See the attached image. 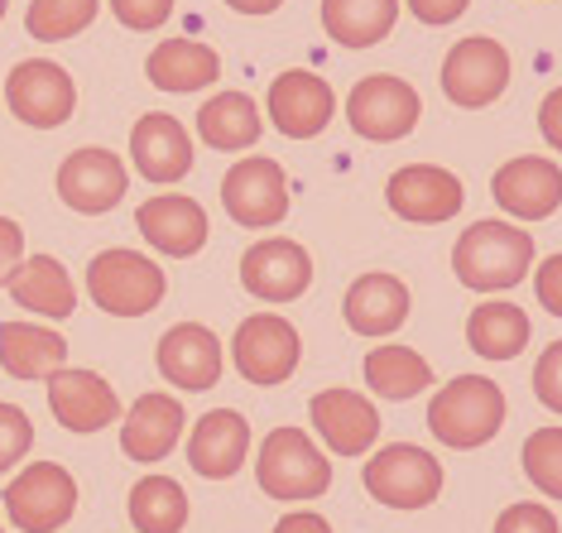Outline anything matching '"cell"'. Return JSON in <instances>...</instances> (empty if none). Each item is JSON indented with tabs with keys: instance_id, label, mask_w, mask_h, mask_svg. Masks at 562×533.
Instances as JSON below:
<instances>
[{
	"instance_id": "6da1fadb",
	"label": "cell",
	"mask_w": 562,
	"mask_h": 533,
	"mask_svg": "<svg viewBox=\"0 0 562 533\" xmlns=\"http://www.w3.org/2000/svg\"><path fill=\"white\" fill-rule=\"evenodd\" d=\"M533 264V236L524 226H505V222H476L457 236L452 250V270L467 288L476 294H501L515 288L524 270Z\"/></svg>"
},
{
	"instance_id": "7a4b0ae2",
	"label": "cell",
	"mask_w": 562,
	"mask_h": 533,
	"mask_svg": "<svg viewBox=\"0 0 562 533\" xmlns=\"http://www.w3.org/2000/svg\"><path fill=\"white\" fill-rule=\"evenodd\" d=\"M505 423V395L495 379L481 375H457L447 389H438L428 404V428L432 438L447 442L457 452H471L481 442H491Z\"/></svg>"
},
{
	"instance_id": "3957f363",
	"label": "cell",
	"mask_w": 562,
	"mask_h": 533,
	"mask_svg": "<svg viewBox=\"0 0 562 533\" xmlns=\"http://www.w3.org/2000/svg\"><path fill=\"white\" fill-rule=\"evenodd\" d=\"M87 294L111 317H145L164 298V270L139 250H101L87 264Z\"/></svg>"
},
{
	"instance_id": "277c9868",
	"label": "cell",
	"mask_w": 562,
	"mask_h": 533,
	"mask_svg": "<svg viewBox=\"0 0 562 533\" xmlns=\"http://www.w3.org/2000/svg\"><path fill=\"white\" fill-rule=\"evenodd\" d=\"M255 476H260V490L270 500H317L331 486V466L327 456L313 447L308 433L299 428H274L260 447V462H255Z\"/></svg>"
},
{
	"instance_id": "5b68a950",
	"label": "cell",
	"mask_w": 562,
	"mask_h": 533,
	"mask_svg": "<svg viewBox=\"0 0 562 533\" xmlns=\"http://www.w3.org/2000/svg\"><path fill=\"white\" fill-rule=\"evenodd\" d=\"M78 510V480L58 462H34L5 486V514L24 533H54Z\"/></svg>"
},
{
	"instance_id": "8992f818",
	"label": "cell",
	"mask_w": 562,
	"mask_h": 533,
	"mask_svg": "<svg viewBox=\"0 0 562 533\" xmlns=\"http://www.w3.org/2000/svg\"><path fill=\"white\" fill-rule=\"evenodd\" d=\"M361 480L380 504H390V510H424V504H432L442 490V466H438V456H428L424 447L394 442V447H385L380 456H370Z\"/></svg>"
},
{
	"instance_id": "52a82bcc",
	"label": "cell",
	"mask_w": 562,
	"mask_h": 533,
	"mask_svg": "<svg viewBox=\"0 0 562 533\" xmlns=\"http://www.w3.org/2000/svg\"><path fill=\"white\" fill-rule=\"evenodd\" d=\"M418 92L404 78H366L351 87L347 97V121L361 139H375V145H390V139H404L418 125Z\"/></svg>"
},
{
	"instance_id": "ba28073f",
	"label": "cell",
	"mask_w": 562,
	"mask_h": 533,
	"mask_svg": "<svg viewBox=\"0 0 562 533\" xmlns=\"http://www.w3.org/2000/svg\"><path fill=\"white\" fill-rule=\"evenodd\" d=\"M236 371L250 379V385H279V379L293 375L303 355V341L293 332L289 317L279 313H255L236 327Z\"/></svg>"
},
{
	"instance_id": "9c48e42d",
	"label": "cell",
	"mask_w": 562,
	"mask_h": 533,
	"mask_svg": "<svg viewBox=\"0 0 562 533\" xmlns=\"http://www.w3.org/2000/svg\"><path fill=\"white\" fill-rule=\"evenodd\" d=\"M505 82H509V54H505V44L485 39V34L462 39L442 63V92L447 101H457L467 111L491 106L505 92Z\"/></svg>"
},
{
	"instance_id": "30bf717a",
	"label": "cell",
	"mask_w": 562,
	"mask_h": 533,
	"mask_svg": "<svg viewBox=\"0 0 562 533\" xmlns=\"http://www.w3.org/2000/svg\"><path fill=\"white\" fill-rule=\"evenodd\" d=\"M5 101L24 125L54 131V125H63L72 116V106H78V87H72V78L58 68V63L30 58L5 78Z\"/></svg>"
},
{
	"instance_id": "8fae6325",
	"label": "cell",
	"mask_w": 562,
	"mask_h": 533,
	"mask_svg": "<svg viewBox=\"0 0 562 533\" xmlns=\"http://www.w3.org/2000/svg\"><path fill=\"white\" fill-rule=\"evenodd\" d=\"M222 202L236 226H279L289 212V183L274 159L255 155L240 159L232 173L222 178Z\"/></svg>"
},
{
	"instance_id": "7c38bea8",
	"label": "cell",
	"mask_w": 562,
	"mask_h": 533,
	"mask_svg": "<svg viewBox=\"0 0 562 533\" xmlns=\"http://www.w3.org/2000/svg\"><path fill=\"white\" fill-rule=\"evenodd\" d=\"M240 284L260 303H289L313 284V260L299 240H284V236L255 240L240 256Z\"/></svg>"
},
{
	"instance_id": "4fadbf2b",
	"label": "cell",
	"mask_w": 562,
	"mask_h": 533,
	"mask_svg": "<svg viewBox=\"0 0 562 533\" xmlns=\"http://www.w3.org/2000/svg\"><path fill=\"white\" fill-rule=\"evenodd\" d=\"M491 193L495 202L519 222H543L558 212L562 202V169L543 155H524V159H509L495 169L491 178Z\"/></svg>"
},
{
	"instance_id": "5bb4252c",
	"label": "cell",
	"mask_w": 562,
	"mask_h": 533,
	"mask_svg": "<svg viewBox=\"0 0 562 533\" xmlns=\"http://www.w3.org/2000/svg\"><path fill=\"white\" fill-rule=\"evenodd\" d=\"M48 385V409L68 433H101L106 423L121 418V399L97 371H54L44 379Z\"/></svg>"
},
{
	"instance_id": "9a60e30c",
	"label": "cell",
	"mask_w": 562,
	"mask_h": 533,
	"mask_svg": "<svg viewBox=\"0 0 562 533\" xmlns=\"http://www.w3.org/2000/svg\"><path fill=\"white\" fill-rule=\"evenodd\" d=\"M385 197L394 217L418 222V226L447 222L462 212V183H457V173L438 169V163H408V169H400L390 178Z\"/></svg>"
},
{
	"instance_id": "2e32d148",
	"label": "cell",
	"mask_w": 562,
	"mask_h": 533,
	"mask_svg": "<svg viewBox=\"0 0 562 533\" xmlns=\"http://www.w3.org/2000/svg\"><path fill=\"white\" fill-rule=\"evenodd\" d=\"M58 197L68 202L82 217H97V212H111L125 197V163L111 155V149L87 145L78 155L63 159L58 169Z\"/></svg>"
},
{
	"instance_id": "e0dca14e",
	"label": "cell",
	"mask_w": 562,
	"mask_h": 533,
	"mask_svg": "<svg viewBox=\"0 0 562 533\" xmlns=\"http://www.w3.org/2000/svg\"><path fill=\"white\" fill-rule=\"evenodd\" d=\"M331 111H337V97H331V87L317 78V72L293 68V72H279L274 87H270V121L289 139L323 135Z\"/></svg>"
},
{
	"instance_id": "ac0fdd59",
	"label": "cell",
	"mask_w": 562,
	"mask_h": 533,
	"mask_svg": "<svg viewBox=\"0 0 562 533\" xmlns=\"http://www.w3.org/2000/svg\"><path fill=\"white\" fill-rule=\"evenodd\" d=\"M135 226L159 256L183 260V256H198V250L207 246V212H202V202L183 197V193L149 197L145 207L135 212Z\"/></svg>"
},
{
	"instance_id": "d6986e66",
	"label": "cell",
	"mask_w": 562,
	"mask_h": 533,
	"mask_svg": "<svg viewBox=\"0 0 562 533\" xmlns=\"http://www.w3.org/2000/svg\"><path fill=\"white\" fill-rule=\"evenodd\" d=\"M159 375L178 389H212L222 379V341L202 322H178L159 337Z\"/></svg>"
},
{
	"instance_id": "ffe728a7",
	"label": "cell",
	"mask_w": 562,
	"mask_h": 533,
	"mask_svg": "<svg viewBox=\"0 0 562 533\" xmlns=\"http://www.w3.org/2000/svg\"><path fill=\"white\" fill-rule=\"evenodd\" d=\"M313 428L337 456H361L380 438V413L356 389H323L313 395Z\"/></svg>"
},
{
	"instance_id": "44dd1931",
	"label": "cell",
	"mask_w": 562,
	"mask_h": 533,
	"mask_svg": "<svg viewBox=\"0 0 562 533\" xmlns=\"http://www.w3.org/2000/svg\"><path fill=\"white\" fill-rule=\"evenodd\" d=\"M131 159L139 178H149V183H178V178L193 169V145H188V131L173 116L149 111L131 131Z\"/></svg>"
},
{
	"instance_id": "7402d4cb",
	"label": "cell",
	"mask_w": 562,
	"mask_h": 533,
	"mask_svg": "<svg viewBox=\"0 0 562 533\" xmlns=\"http://www.w3.org/2000/svg\"><path fill=\"white\" fill-rule=\"evenodd\" d=\"M246 452H250V423L236 409H212L188 438V462L207 480L236 476L246 466Z\"/></svg>"
},
{
	"instance_id": "603a6c76",
	"label": "cell",
	"mask_w": 562,
	"mask_h": 533,
	"mask_svg": "<svg viewBox=\"0 0 562 533\" xmlns=\"http://www.w3.org/2000/svg\"><path fill=\"white\" fill-rule=\"evenodd\" d=\"M183 404L173 395H139L121 423V452L135 462H164L183 433Z\"/></svg>"
},
{
	"instance_id": "cb8c5ba5",
	"label": "cell",
	"mask_w": 562,
	"mask_h": 533,
	"mask_svg": "<svg viewBox=\"0 0 562 533\" xmlns=\"http://www.w3.org/2000/svg\"><path fill=\"white\" fill-rule=\"evenodd\" d=\"M341 313H347L351 332H361V337H390V332H400L404 317H408V288H404V279H394V274H361L347 288V303H341Z\"/></svg>"
},
{
	"instance_id": "d4e9b609",
	"label": "cell",
	"mask_w": 562,
	"mask_h": 533,
	"mask_svg": "<svg viewBox=\"0 0 562 533\" xmlns=\"http://www.w3.org/2000/svg\"><path fill=\"white\" fill-rule=\"evenodd\" d=\"M68 361V341L48 327L30 322H0V365L15 379H48Z\"/></svg>"
},
{
	"instance_id": "484cf974",
	"label": "cell",
	"mask_w": 562,
	"mask_h": 533,
	"mask_svg": "<svg viewBox=\"0 0 562 533\" xmlns=\"http://www.w3.org/2000/svg\"><path fill=\"white\" fill-rule=\"evenodd\" d=\"M149 82L159 92H198V87L216 82L222 63H216V48L198 44V39H164L145 63Z\"/></svg>"
},
{
	"instance_id": "4316f807",
	"label": "cell",
	"mask_w": 562,
	"mask_h": 533,
	"mask_svg": "<svg viewBox=\"0 0 562 533\" xmlns=\"http://www.w3.org/2000/svg\"><path fill=\"white\" fill-rule=\"evenodd\" d=\"M10 298L20 308H34L44 317H68L78 308V294H72V279L54 256H34L24 260L15 274H10Z\"/></svg>"
},
{
	"instance_id": "83f0119b",
	"label": "cell",
	"mask_w": 562,
	"mask_h": 533,
	"mask_svg": "<svg viewBox=\"0 0 562 533\" xmlns=\"http://www.w3.org/2000/svg\"><path fill=\"white\" fill-rule=\"evenodd\" d=\"M400 20V0H323V24L341 48L380 44Z\"/></svg>"
},
{
	"instance_id": "f1b7e54d",
	"label": "cell",
	"mask_w": 562,
	"mask_h": 533,
	"mask_svg": "<svg viewBox=\"0 0 562 533\" xmlns=\"http://www.w3.org/2000/svg\"><path fill=\"white\" fill-rule=\"evenodd\" d=\"M260 111H255L250 97L240 92H216L207 106L198 111V135L207 139L212 149H226V155H236V149H250L255 139H260Z\"/></svg>"
},
{
	"instance_id": "f546056e",
	"label": "cell",
	"mask_w": 562,
	"mask_h": 533,
	"mask_svg": "<svg viewBox=\"0 0 562 533\" xmlns=\"http://www.w3.org/2000/svg\"><path fill=\"white\" fill-rule=\"evenodd\" d=\"M467 341L485 361H509V355H519L524 341H529V317H524V308H515V303H481V308L467 317Z\"/></svg>"
},
{
	"instance_id": "4dcf8cb0",
	"label": "cell",
	"mask_w": 562,
	"mask_h": 533,
	"mask_svg": "<svg viewBox=\"0 0 562 533\" xmlns=\"http://www.w3.org/2000/svg\"><path fill=\"white\" fill-rule=\"evenodd\" d=\"M366 379H370V389H375L380 399H414V395H424V389L432 385V371H428V361L418 351H408V347H375L366 355Z\"/></svg>"
},
{
	"instance_id": "1f68e13d",
	"label": "cell",
	"mask_w": 562,
	"mask_h": 533,
	"mask_svg": "<svg viewBox=\"0 0 562 533\" xmlns=\"http://www.w3.org/2000/svg\"><path fill=\"white\" fill-rule=\"evenodd\" d=\"M131 524L139 533H178L188 524V490L169 476H145L131 490Z\"/></svg>"
},
{
	"instance_id": "d6a6232c",
	"label": "cell",
	"mask_w": 562,
	"mask_h": 533,
	"mask_svg": "<svg viewBox=\"0 0 562 533\" xmlns=\"http://www.w3.org/2000/svg\"><path fill=\"white\" fill-rule=\"evenodd\" d=\"M97 15V0H30V24L34 39L44 44H58V39H72V34H82L87 24Z\"/></svg>"
},
{
	"instance_id": "836d02e7",
	"label": "cell",
	"mask_w": 562,
	"mask_h": 533,
	"mask_svg": "<svg viewBox=\"0 0 562 533\" xmlns=\"http://www.w3.org/2000/svg\"><path fill=\"white\" fill-rule=\"evenodd\" d=\"M524 476L543 495L562 500V428H539L524 442Z\"/></svg>"
},
{
	"instance_id": "e575fe53",
	"label": "cell",
	"mask_w": 562,
	"mask_h": 533,
	"mask_svg": "<svg viewBox=\"0 0 562 533\" xmlns=\"http://www.w3.org/2000/svg\"><path fill=\"white\" fill-rule=\"evenodd\" d=\"M30 447H34L30 413L15 409V404H0V472H10Z\"/></svg>"
},
{
	"instance_id": "d590c367",
	"label": "cell",
	"mask_w": 562,
	"mask_h": 533,
	"mask_svg": "<svg viewBox=\"0 0 562 533\" xmlns=\"http://www.w3.org/2000/svg\"><path fill=\"white\" fill-rule=\"evenodd\" d=\"M533 395H539L543 409L562 413V341H553L533 365Z\"/></svg>"
},
{
	"instance_id": "8d00e7d4",
	"label": "cell",
	"mask_w": 562,
	"mask_h": 533,
	"mask_svg": "<svg viewBox=\"0 0 562 533\" xmlns=\"http://www.w3.org/2000/svg\"><path fill=\"white\" fill-rule=\"evenodd\" d=\"M495 533H558V519L548 504L524 500V504H509V510L495 519Z\"/></svg>"
},
{
	"instance_id": "74e56055",
	"label": "cell",
	"mask_w": 562,
	"mask_h": 533,
	"mask_svg": "<svg viewBox=\"0 0 562 533\" xmlns=\"http://www.w3.org/2000/svg\"><path fill=\"white\" fill-rule=\"evenodd\" d=\"M111 10H116V20L125 30H159L164 20L173 15V0H111Z\"/></svg>"
},
{
	"instance_id": "f35d334b",
	"label": "cell",
	"mask_w": 562,
	"mask_h": 533,
	"mask_svg": "<svg viewBox=\"0 0 562 533\" xmlns=\"http://www.w3.org/2000/svg\"><path fill=\"white\" fill-rule=\"evenodd\" d=\"M533 294H539V303L548 313L562 317V250L539 264V274H533Z\"/></svg>"
},
{
	"instance_id": "ab89813d",
	"label": "cell",
	"mask_w": 562,
	"mask_h": 533,
	"mask_svg": "<svg viewBox=\"0 0 562 533\" xmlns=\"http://www.w3.org/2000/svg\"><path fill=\"white\" fill-rule=\"evenodd\" d=\"M20 260H24V236H20V226L10 222V217H0V284H10V274L20 270Z\"/></svg>"
},
{
	"instance_id": "60d3db41",
	"label": "cell",
	"mask_w": 562,
	"mask_h": 533,
	"mask_svg": "<svg viewBox=\"0 0 562 533\" xmlns=\"http://www.w3.org/2000/svg\"><path fill=\"white\" fill-rule=\"evenodd\" d=\"M471 0H408V10H414V20L424 24H452Z\"/></svg>"
},
{
	"instance_id": "b9f144b4",
	"label": "cell",
	"mask_w": 562,
	"mask_h": 533,
	"mask_svg": "<svg viewBox=\"0 0 562 533\" xmlns=\"http://www.w3.org/2000/svg\"><path fill=\"white\" fill-rule=\"evenodd\" d=\"M539 131H543V139L553 149H562V87L558 92H548L543 97V111H539Z\"/></svg>"
},
{
	"instance_id": "7bdbcfd3",
	"label": "cell",
	"mask_w": 562,
	"mask_h": 533,
	"mask_svg": "<svg viewBox=\"0 0 562 533\" xmlns=\"http://www.w3.org/2000/svg\"><path fill=\"white\" fill-rule=\"evenodd\" d=\"M274 533H331V524H327L323 514L303 510V514H284V519H279Z\"/></svg>"
},
{
	"instance_id": "ee69618b",
	"label": "cell",
	"mask_w": 562,
	"mask_h": 533,
	"mask_svg": "<svg viewBox=\"0 0 562 533\" xmlns=\"http://www.w3.org/2000/svg\"><path fill=\"white\" fill-rule=\"evenodd\" d=\"M232 10H240V15H274L284 0H226Z\"/></svg>"
},
{
	"instance_id": "f6af8a7d",
	"label": "cell",
	"mask_w": 562,
	"mask_h": 533,
	"mask_svg": "<svg viewBox=\"0 0 562 533\" xmlns=\"http://www.w3.org/2000/svg\"><path fill=\"white\" fill-rule=\"evenodd\" d=\"M0 20H5V0H0Z\"/></svg>"
}]
</instances>
